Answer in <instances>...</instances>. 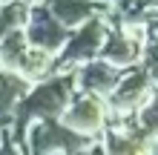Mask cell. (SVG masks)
I'll list each match as a JSON object with an SVG mask.
<instances>
[{
	"label": "cell",
	"mask_w": 158,
	"mask_h": 155,
	"mask_svg": "<svg viewBox=\"0 0 158 155\" xmlns=\"http://www.w3.org/2000/svg\"><path fill=\"white\" fill-rule=\"evenodd\" d=\"M40 6L58 20L63 29H81L86 20L101 14H109V6H101L95 0H40Z\"/></svg>",
	"instance_id": "52a82bcc"
},
{
	"label": "cell",
	"mask_w": 158,
	"mask_h": 155,
	"mask_svg": "<svg viewBox=\"0 0 158 155\" xmlns=\"http://www.w3.org/2000/svg\"><path fill=\"white\" fill-rule=\"evenodd\" d=\"M106 32H109V14L92 17V20H86L81 29H75V32L69 35L66 46L55 55V60H52V75H58V72H78L83 63L98 60Z\"/></svg>",
	"instance_id": "7a4b0ae2"
},
{
	"label": "cell",
	"mask_w": 158,
	"mask_h": 155,
	"mask_svg": "<svg viewBox=\"0 0 158 155\" xmlns=\"http://www.w3.org/2000/svg\"><path fill=\"white\" fill-rule=\"evenodd\" d=\"M144 20H155V23H158V9H150V12L144 14Z\"/></svg>",
	"instance_id": "7c38bea8"
},
{
	"label": "cell",
	"mask_w": 158,
	"mask_h": 155,
	"mask_svg": "<svg viewBox=\"0 0 158 155\" xmlns=\"http://www.w3.org/2000/svg\"><path fill=\"white\" fill-rule=\"evenodd\" d=\"M29 12L32 6L26 0H9V3H0V40L9 38L15 32H23L26 23H29Z\"/></svg>",
	"instance_id": "30bf717a"
},
{
	"label": "cell",
	"mask_w": 158,
	"mask_h": 155,
	"mask_svg": "<svg viewBox=\"0 0 158 155\" xmlns=\"http://www.w3.org/2000/svg\"><path fill=\"white\" fill-rule=\"evenodd\" d=\"M23 35H26V43H29L32 49H40V52H46V55L55 58V55L66 46V40H69L72 32L63 29L40 3H35L32 12H29V23H26Z\"/></svg>",
	"instance_id": "8992f818"
},
{
	"label": "cell",
	"mask_w": 158,
	"mask_h": 155,
	"mask_svg": "<svg viewBox=\"0 0 158 155\" xmlns=\"http://www.w3.org/2000/svg\"><path fill=\"white\" fill-rule=\"evenodd\" d=\"M32 89V84L15 72L0 69V126H6V121L15 118L17 104L23 101V95Z\"/></svg>",
	"instance_id": "9c48e42d"
},
{
	"label": "cell",
	"mask_w": 158,
	"mask_h": 155,
	"mask_svg": "<svg viewBox=\"0 0 158 155\" xmlns=\"http://www.w3.org/2000/svg\"><path fill=\"white\" fill-rule=\"evenodd\" d=\"M78 75V89L81 92H89V95H98V98H106L112 95V89L118 86V80L124 78V69H115L109 66L106 60H89L75 72Z\"/></svg>",
	"instance_id": "ba28073f"
},
{
	"label": "cell",
	"mask_w": 158,
	"mask_h": 155,
	"mask_svg": "<svg viewBox=\"0 0 158 155\" xmlns=\"http://www.w3.org/2000/svg\"><path fill=\"white\" fill-rule=\"evenodd\" d=\"M155 84L141 66H132L124 72V78L118 80V86L112 89V95L106 98V112L115 115L118 121H129L138 109H141L150 98L155 95Z\"/></svg>",
	"instance_id": "277c9868"
},
{
	"label": "cell",
	"mask_w": 158,
	"mask_h": 155,
	"mask_svg": "<svg viewBox=\"0 0 158 155\" xmlns=\"http://www.w3.org/2000/svg\"><path fill=\"white\" fill-rule=\"evenodd\" d=\"M106 101L98 95H89V92H75V98L69 101L66 112L60 115V124L66 129L83 135V138H98L104 132V124H106Z\"/></svg>",
	"instance_id": "5b68a950"
},
{
	"label": "cell",
	"mask_w": 158,
	"mask_h": 155,
	"mask_svg": "<svg viewBox=\"0 0 158 155\" xmlns=\"http://www.w3.org/2000/svg\"><path fill=\"white\" fill-rule=\"evenodd\" d=\"M95 138H83V135L66 129L60 121H35L26 129L23 149L29 155H78L89 149Z\"/></svg>",
	"instance_id": "3957f363"
},
{
	"label": "cell",
	"mask_w": 158,
	"mask_h": 155,
	"mask_svg": "<svg viewBox=\"0 0 158 155\" xmlns=\"http://www.w3.org/2000/svg\"><path fill=\"white\" fill-rule=\"evenodd\" d=\"M78 92V75L75 72H58L32 84V89L23 95V101L17 104L15 118H12V144L17 149H23L26 129L35 121H60V115L66 112L69 101Z\"/></svg>",
	"instance_id": "6da1fadb"
},
{
	"label": "cell",
	"mask_w": 158,
	"mask_h": 155,
	"mask_svg": "<svg viewBox=\"0 0 158 155\" xmlns=\"http://www.w3.org/2000/svg\"><path fill=\"white\" fill-rule=\"evenodd\" d=\"M78 155H104V149H101V144H92L89 149H83V152H78Z\"/></svg>",
	"instance_id": "8fae6325"
}]
</instances>
